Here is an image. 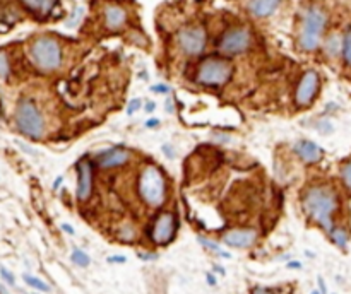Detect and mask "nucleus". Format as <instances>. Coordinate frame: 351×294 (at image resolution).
<instances>
[{"instance_id":"nucleus-40","label":"nucleus","mask_w":351,"mask_h":294,"mask_svg":"<svg viewBox=\"0 0 351 294\" xmlns=\"http://www.w3.org/2000/svg\"><path fill=\"white\" fill-rule=\"evenodd\" d=\"M62 180H64V178H62V176L55 178V181H54V186H52V189H54V190H59V189H60V185H62Z\"/></svg>"},{"instance_id":"nucleus-42","label":"nucleus","mask_w":351,"mask_h":294,"mask_svg":"<svg viewBox=\"0 0 351 294\" xmlns=\"http://www.w3.org/2000/svg\"><path fill=\"white\" fill-rule=\"evenodd\" d=\"M165 104H166V106H165V108H166V112H168V113H171V112H173V108H171V101L168 99Z\"/></svg>"},{"instance_id":"nucleus-1","label":"nucleus","mask_w":351,"mask_h":294,"mask_svg":"<svg viewBox=\"0 0 351 294\" xmlns=\"http://www.w3.org/2000/svg\"><path fill=\"white\" fill-rule=\"evenodd\" d=\"M302 205L309 218L320 226L325 233L334 228L333 216L339 207L338 194L328 185H315L305 192Z\"/></svg>"},{"instance_id":"nucleus-16","label":"nucleus","mask_w":351,"mask_h":294,"mask_svg":"<svg viewBox=\"0 0 351 294\" xmlns=\"http://www.w3.org/2000/svg\"><path fill=\"white\" fill-rule=\"evenodd\" d=\"M280 7V0H250L248 11L256 17H267L276 12Z\"/></svg>"},{"instance_id":"nucleus-20","label":"nucleus","mask_w":351,"mask_h":294,"mask_svg":"<svg viewBox=\"0 0 351 294\" xmlns=\"http://www.w3.org/2000/svg\"><path fill=\"white\" fill-rule=\"evenodd\" d=\"M70 260H72V263L78 265V267H81V269H86V267H89V265H91V257L84 252V250H81L78 247L72 248Z\"/></svg>"},{"instance_id":"nucleus-14","label":"nucleus","mask_w":351,"mask_h":294,"mask_svg":"<svg viewBox=\"0 0 351 294\" xmlns=\"http://www.w3.org/2000/svg\"><path fill=\"white\" fill-rule=\"evenodd\" d=\"M295 152L298 154V157L302 159L304 163H309V165H314V163H319L322 159V154L324 151L317 146L314 141H298L295 144Z\"/></svg>"},{"instance_id":"nucleus-30","label":"nucleus","mask_w":351,"mask_h":294,"mask_svg":"<svg viewBox=\"0 0 351 294\" xmlns=\"http://www.w3.org/2000/svg\"><path fill=\"white\" fill-rule=\"evenodd\" d=\"M137 257L144 260V262H153V260H158V255L156 253H137Z\"/></svg>"},{"instance_id":"nucleus-29","label":"nucleus","mask_w":351,"mask_h":294,"mask_svg":"<svg viewBox=\"0 0 351 294\" xmlns=\"http://www.w3.org/2000/svg\"><path fill=\"white\" fill-rule=\"evenodd\" d=\"M81 16H83V7H78V9L74 11V16H72V19H70L69 22H67V26H69V28H74L76 24H78V19H81Z\"/></svg>"},{"instance_id":"nucleus-44","label":"nucleus","mask_w":351,"mask_h":294,"mask_svg":"<svg viewBox=\"0 0 351 294\" xmlns=\"http://www.w3.org/2000/svg\"><path fill=\"white\" fill-rule=\"evenodd\" d=\"M310 294H320V291H312Z\"/></svg>"},{"instance_id":"nucleus-6","label":"nucleus","mask_w":351,"mask_h":294,"mask_svg":"<svg viewBox=\"0 0 351 294\" xmlns=\"http://www.w3.org/2000/svg\"><path fill=\"white\" fill-rule=\"evenodd\" d=\"M233 67L228 60L208 59L200 64L197 70V81L206 86H221L232 77Z\"/></svg>"},{"instance_id":"nucleus-33","label":"nucleus","mask_w":351,"mask_h":294,"mask_svg":"<svg viewBox=\"0 0 351 294\" xmlns=\"http://www.w3.org/2000/svg\"><path fill=\"white\" fill-rule=\"evenodd\" d=\"M250 294H274V292L267 287H254Z\"/></svg>"},{"instance_id":"nucleus-13","label":"nucleus","mask_w":351,"mask_h":294,"mask_svg":"<svg viewBox=\"0 0 351 294\" xmlns=\"http://www.w3.org/2000/svg\"><path fill=\"white\" fill-rule=\"evenodd\" d=\"M257 242L256 229H233L223 236V243L232 248H250Z\"/></svg>"},{"instance_id":"nucleus-11","label":"nucleus","mask_w":351,"mask_h":294,"mask_svg":"<svg viewBox=\"0 0 351 294\" xmlns=\"http://www.w3.org/2000/svg\"><path fill=\"white\" fill-rule=\"evenodd\" d=\"M78 190L76 197L79 202H86L93 194V165L86 157L78 163Z\"/></svg>"},{"instance_id":"nucleus-8","label":"nucleus","mask_w":351,"mask_h":294,"mask_svg":"<svg viewBox=\"0 0 351 294\" xmlns=\"http://www.w3.org/2000/svg\"><path fill=\"white\" fill-rule=\"evenodd\" d=\"M206 41H208V36H206V30L203 26H189L179 33V45L182 51L187 53V55L203 53L206 48Z\"/></svg>"},{"instance_id":"nucleus-45","label":"nucleus","mask_w":351,"mask_h":294,"mask_svg":"<svg viewBox=\"0 0 351 294\" xmlns=\"http://www.w3.org/2000/svg\"><path fill=\"white\" fill-rule=\"evenodd\" d=\"M33 294H40V292H33Z\"/></svg>"},{"instance_id":"nucleus-24","label":"nucleus","mask_w":351,"mask_h":294,"mask_svg":"<svg viewBox=\"0 0 351 294\" xmlns=\"http://www.w3.org/2000/svg\"><path fill=\"white\" fill-rule=\"evenodd\" d=\"M9 70H11V65H9L7 53L0 51V79H6L9 75Z\"/></svg>"},{"instance_id":"nucleus-9","label":"nucleus","mask_w":351,"mask_h":294,"mask_svg":"<svg viewBox=\"0 0 351 294\" xmlns=\"http://www.w3.org/2000/svg\"><path fill=\"white\" fill-rule=\"evenodd\" d=\"M252 36H250L248 30L245 28H233V30L227 31L219 41V50L227 55H238L243 53L250 46Z\"/></svg>"},{"instance_id":"nucleus-25","label":"nucleus","mask_w":351,"mask_h":294,"mask_svg":"<svg viewBox=\"0 0 351 294\" xmlns=\"http://www.w3.org/2000/svg\"><path fill=\"white\" fill-rule=\"evenodd\" d=\"M341 178H343L344 186L351 192V161L346 163V165L341 168Z\"/></svg>"},{"instance_id":"nucleus-18","label":"nucleus","mask_w":351,"mask_h":294,"mask_svg":"<svg viewBox=\"0 0 351 294\" xmlns=\"http://www.w3.org/2000/svg\"><path fill=\"white\" fill-rule=\"evenodd\" d=\"M329 236H331V242H333L338 248L344 250L346 247H348L349 236H348V231H346L344 228H336L334 226V228L329 231Z\"/></svg>"},{"instance_id":"nucleus-2","label":"nucleus","mask_w":351,"mask_h":294,"mask_svg":"<svg viewBox=\"0 0 351 294\" xmlns=\"http://www.w3.org/2000/svg\"><path fill=\"white\" fill-rule=\"evenodd\" d=\"M14 122L19 132L33 141H38L45 136V118L33 99H19L16 113H14Z\"/></svg>"},{"instance_id":"nucleus-4","label":"nucleus","mask_w":351,"mask_h":294,"mask_svg":"<svg viewBox=\"0 0 351 294\" xmlns=\"http://www.w3.org/2000/svg\"><path fill=\"white\" fill-rule=\"evenodd\" d=\"M325 24H328V14L322 11L320 7H309L304 14V21H302V31L298 43H300L302 50L314 51L319 48L322 35H324Z\"/></svg>"},{"instance_id":"nucleus-27","label":"nucleus","mask_w":351,"mask_h":294,"mask_svg":"<svg viewBox=\"0 0 351 294\" xmlns=\"http://www.w3.org/2000/svg\"><path fill=\"white\" fill-rule=\"evenodd\" d=\"M141 108H142V99L141 98H134V99H131V103H129V106H127V115H129V117H132V115L137 113Z\"/></svg>"},{"instance_id":"nucleus-3","label":"nucleus","mask_w":351,"mask_h":294,"mask_svg":"<svg viewBox=\"0 0 351 294\" xmlns=\"http://www.w3.org/2000/svg\"><path fill=\"white\" fill-rule=\"evenodd\" d=\"M139 195L151 207H160L166 200V181L161 170L155 165L144 166L139 176Z\"/></svg>"},{"instance_id":"nucleus-12","label":"nucleus","mask_w":351,"mask_h":294,"mask_svg":"<svg viewBox=\"0 0 351 294\" xmlns=\"http://www.w3.org/2000/svg\"><path fill=\"white\" fill-rule=\"evenodd\" d=\"M131 159V151L125 149L123 146H115L110 147L107 151H102L96 156V165L99 168H117L122 166Z\"/></svg>"},{"instance_id":"nucleus-22","label":"nucleus","mask_w":351,"mask_h":294,"mask_svg":"<svg viewBox=\"0 0 351 294\" xmlns=\"http://www.w3.org/2000/svg\"><path fill=\"white\" fill-rule=\"evenodd\" d=\"M197 242H199L200 245H203V247H206L208 250H211V252H216V253L219 255V257H223V258H232V255H230L228 252H224V250L221 248L218 243L211 242V239L204 238V236H197Z\"/></svg>"},{"instance_id":"nucleus-7","label":"nucleus","mask_w":351,"mask_h":294,"mask_svg":"<svg viewBox=\"0 0 351 294\" xmlns=\"http://www.w3.org/2000/svg\"><path fill=\"white\" fill-rule=\"evenodd\" d=\"M177 233V218L173 212H161L153 221L149 228V238L156 245H168L175 238Z\"/></svg>"},{"instance_id":"nucleus-31","label":"nucleus","mask_w":351,"mask_h":294,"mask_svg":"<svg viewBox=\"0 0 351 294\" xmlns=\"http://www.w3.org/2000/svg\"><path fill=\"white\" fill-rule=\"evenodd\" d=\"M108 263H125L127 262V257H123V255H113V257H108Z\"/></svg>"},{"instance_id":"nucleus-26","label":"nucleus","mask_w":351,"mask_h":294,"mask_svg":"<svg viewBox=\"0 0 351 294\" xmlns=\"http://www.w3.org/2000/svg\"><path fill=\"white\" fill-rule=\"evenodd\" d=\"M0 277H2L4 282L9 284V286H12V287L16 286V277H14V274H12L11 271H7V269L4 267V265L0 267Z\"/></svg>"},{"instance_id":"nucleus-41","label":"nucleus","mask_w":351,"mask_h":294,"mask_svg":"<svg viewBox=\"0 0 351 294\" xmlns=\"http://www.w3.org/2000/svg\"><path fill=\"white\" fill-rule=\"evenodd\" d=\"M214 272H218V274H221V276H227V271H224L223 267H221V265H214Z\"/></svg>"},{"instance_id":"nucleus-39","label":"nucleus","mask_w":351,"mask_h":294,"mask_svg":"<svg viewBox=\"0 0 351 294\" xmlns=\"http://www.w3.org/2000/svg\"><path fill=\"white\" fill-rule=\"evenodd\" d=\"M286 269H302V262H298V260H291V262L286 263Z\"/></svg>"},{"instance_id":"nucleus-19","label":"nucleus","mask_w":351,"mask_h":294,"mask_svg":"<svg viewBox=\"0 0 351 294\" xmlns=\"http://www.w3.org/2000/svg\"><path fill=\"white\" fill-rule=\"evenodd\" d=\"M22 281L26 282L30 287L36 289L38 292H50V291H52V287L48 286V284H46L45 281H41L40 277L31 276V274H22Z\"/></svg>"},{"instance_id":"nucleus-10","label":"nucleus","mask_w":351,"mask_h":294,"mask_svg":"<svg viewBox=\"0 0 351 294\" xmlns=\"http://www.w3.org/2000/svg\"><path fill=\"white\" fill-rule=\"evenodd\" d=\"M317 91H319V74L315 70H307L296 88V94H295L296 104L298 106L310 104L312 99L315 98Z\"/></svg>"},{"instance_id":"nucleus-36","label":"nucleus","mask_w":351,"mask_h":294,"mask_svg":"<svg viewBox=\"0 0 351 294\" xmlns=\"http://www.w3.org/2000/svg\"><path fill=\"white\" fill-rule=\"evenodd\" d=\"M161 122H160V118H151V120H146V127L147 128H155V127H158V125H160Z\"/></svg>"},{"instance_id":"nucleus-28","label":"nucleus","mask_w":351,"mask_h":294,"mask_svg":"<svg viewBox=\"0 0 351 294\" xmlns=\"http://www.w3.org/2000/svg\"><path fill=\"white\" fill-rule=\"evenodd\" d=\"M151 91L156 94H168L171 89H170V86H166V84H155V86H151Z\"/></svg>"},{"instance_id":"nucleus-17","label":"nucleus","mask_w":351,"mask_h":294,"mask_svg":"<svg viewBox=\"0 0 351 294\" xmlns=\"http://www.w3.org/2000/svg\"><path fill=\"white\" fill-rule=\"evenodd\" d=\"M21 4L35 16L45 17L52 12V9L55 6V0H21Z\"/></svg>"},{"instance_id":"nucleus-23","label":"nucleus","mask_w":351,"mask_h":294,"mask_svg":"<svg viewBox=\"0 0 351 294\" xmlns=\"http://www.w3.org/2000/svg\"><path fill=\"white\" fill-rule=\"evenodd\" d=\"M325 50H328V53L331 57H336L339 55L341 51V40L338 35H333L328 38V41H325Z\"/></svg>"},{"instance_id":"nucleus-5","label":"nucleus","mask_w":351,"mask_h":294,"mask_svg":"<svg viewBox=\"0 0 351 294\" xmlns=\"http://www.w3.org/2000/svg\"><path fill=\"white\" fill-rule=\"evenodd\" d=\"M31 59L41 70L52 72L62 65V48L55 38L40 36L31 45Z\"/></svg>"},{"instance_id":"nucleus-43","label":"nucleus","mask_w":351,"mask_h":294,"mask_svg":"<svg viewBox=\"0 0 351 294\" xmlns=\"http://www.w3.org/2000/svg\"><path fill=\"white\" fill-rule=\"evenodd\" d=\"M0 294H9V291L4 287V284H0Z\"/></svg>"},{"instance_id":"nucleus-32","label":"nucleus","mask_w":351,"mask_h":294,"mask_svg":"<svg viewBox=\"0 0 351 294\" xmlns=\"http://www.w3.org/2000/svg\"><path fill=\"white\" fill-rule=\"evenodd\" d=\"M206 281H208V284H209V286H216V284H218V279H216V276H214V274L213 272H208V274H206Z\"/></svg>"},{"instance_id":"nucleus-38","label":"nucleus","mask_w":351,"mask_h":294,"mask_svg":"<svg viewBox=\"0 0 351 294\" xmlns=\"http://www.w3.org/2000/svg\"><path fill=\"white\" fill-rule=\"evenodd\" d=\"M317 282H319V291L320 294H328V287H325V282L322 277H317Z\"/></svg>"},{"instance_id":"nucleus-15","label":"nucleus","mask_w":351,"mask_h":294,"mask_svg":"<svg viewBox=\"0 0 351 294\" xmlns=\"http://www.w3.org/2000/svg\"><path fill=\"white\" fill-rule=\"evenodd\" d=\"M127 11L120 6H107L105 7V24L110 30H120L127 22Z\"/></svg>"},{"instance_id":"nucleus-34","label":"nucleus","mask_w":351,"mask_h":294,"mask_svg":"<svg viewBox=\"0 0 351 294\" xmlns=\"http://www.w3.org/2000/svg\"><path fill=\"white\" fill-rule=\"evenodd\" d=\"M163 152H165L166 156L170 157V159H173V157H175V151H173V149H171V146H170V144H165V146H163Z\"/></svg>"},{"instance_id":"nucleus-21","label":"nucleus","mask_w":351,"mask_h":294,"mask_svg":"<svg viewBox=\"0 0 351 294\" xmlns=\"http://www.w3.org/2000/svg\"><path fill=\"white\" fill-rule=\"evenodd\" d=\"M341 55L346 65L351 67V26L346 30L343 40H341Z\"/></svg>"},{"instance_id":"nucleus-35","label":"nucleus","mask_w":351,"mask_h":294,"mask_svg":"<svg viewBox=\"0 0 351 294\" xmlns=\"http://www.w3.org/2000/svg\"><path fill=\"white\" fill-rule=\"evenodd\" d=\"M62 231H65L67 234H70V236H74L76 234V231H74V228H72V226L69 224V223H62Z\"/></svg>"},{"instance_id":"nucleus-37","label":"nucleus","mask_w":351,"mask_h":294,"mask_svg":"<svg viewBox=\"0 0 351 294\" xmlns=\"http://www.w3.org/2000/svg\"><path fill=\"white\" fill-rule=\"evenodd\" d=\"M144 110H146V113H153L156 110V103L155 101H147V103L144 104Z\"/></svg>"}]
</instances>
